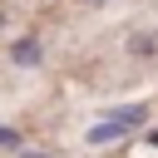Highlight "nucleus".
Listing matches in <instances>:
<instances>
[{"label": "nucleus", "instance_id": "f257e3e1", "mask_svg": "<svg viewBox=\"0 0 158 158\" xmlns=\"http://www.w3.org/2000/svg\"><path fill=\"white\" fill-rule=\"evenodd\" d=\"M143 123V104H123V109H114L109 118H99V123H89V143H118V138H128L133 128Z\"/></svg>", "mask_w": 158, "mask_h": 158}, {"label": "nucleus", "instance_id": "f03ea898", "mask_svg": "<svg viewBox=\"0 0 158 158\" xmlns=\"http://www.w3.org/2000/svg\"><path fill=\"white\" fill-rule=\"evenodd\" d=\"M10 59H15V64H35V59H40V44H35V40H15V44H10Z\"/></svg>", "mask_w": 158, "mask_h": 158}, {"label": "nucleus", "instance_id": "7ed1b4c3", "mask_svg": "<svg viewBox=\"0 0 158 158\" xmlns=\"http://www.w3.org/2000/svg\"><path fill=\"white\" fill-rule=\"evenodd\" d=\"M0 143H5V148H15V143H20V133H15V128H0Z\"/></svg>", "mask_w": 158, "mask_h": 158}]
</instances>
